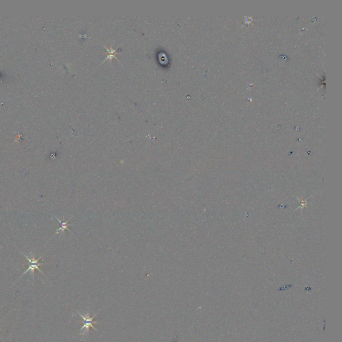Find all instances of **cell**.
I'll use <instances>...</instances> for the list:
<instances>
[{"mask_svg":"<svg viewBox=\"0 0 342 342\" xmlns=\"http://www.w3.org/2000/svg\"><path fill=\"white\" fill-rule=\"evenodd\" d=\"M22 254H23V255L25 257V259H26L29 261V267H28V269H27L26 270H25V272H24L23 274H22V275L20 277V278H21L22 276H24L25 273H26L27 272H28V271H31V272H32L33 275H34V271H35V270H36V269L38 270L39 271H40V272H41V273L44 275V273H43V271H41L40 269V268H39V267L41 266V265H44L43 263H39V261L41 259H42L43 255H41V256H40L38 259H36V258H35L34 255H33V256H32V258H30L28 256H26V255H25V254H24V253H22Z\"/></svg>","mask_w":342,"mask_h":342,"instance_id":"1","label":"cell"},{"mask_svg":"<svg viewBox=\"0 0 342 342\" xmlns=\"http://www.w3.org/2000/svg\"><path fill=\"white\" fill-rule=\"evenodd\" d=\"M78 314L83 319V321H84V325H83L82 328L80 329V331H82L83 330H84V331L83 332L82 335H84L85 334L88 333L89 329H90V327L93 328L94 330L96 331V329L94 327V326L93 325V324H96V323H97V321H94V318L96 317V315H94V317L90 318V317H89L88 313H86L85 315H82L81 314H80L79 312H78Z\"/></svg>","mask_w":342,"mask_h":342,"instance_id":"2","label":"cell"},{"mask_svg":"<svg viewBox=\"0 0 342 342\" xmlns=\"http://www.w3.org/2000/svg\"><path fill=\"white\" fill-rule=\"evenodd\" d=\"M56 219L57 220H58V222L60 223V227H59L58 229L57 230V231H56V233H55V235H56V234H57V233H59L60 231L64 232V231H65L66 229H67V230H68V231H70L68 226H70V225H70V224H68V222H69V220H70V219H68V220H67V221H65L64 220H60L58 218H57V217H56Z\"/></svg>","mask_w":342,"mask_h":342,"instance_id":"3","label":"cell"},{"mask_svg":"<svg viewBox=\"0 0 342 342\" xmlns=\"http://www.w3.org/2000/svg\"><path fill=\"white\" fill-rule=\"evenodd\" d=\"M0 339H1V337H0Z\"/></svg>","mask_w":342,"mask_h":342,"instance_id":"4","label":"cell"}]
</instances>
